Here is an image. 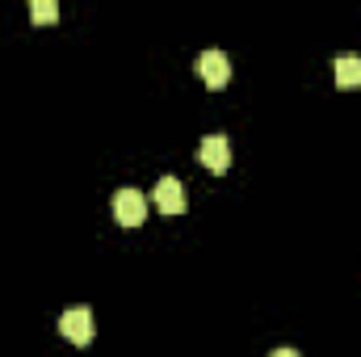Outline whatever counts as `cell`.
<instances>
[{"label": "cell", "instance_id": "4", "mask_svg": "<svg viewBox=\"0 0 361 357\" xmlns=\"http://www.w3.org/2000/svg\"><path fill=\"white\" fill-rule=\"evenodd\" d=\"M59 332H63L72 345H89L92 341V311L89 307H72V311H63Z\"/></svg>", "mask_w": 361, "mask_h": 357}, {"label": "cell", "instance_id": "2", "mask_svg": "<svg viewBox=\"0 0 361 357\" xmlns=\"http://www.w3.org/2000/svg\"><path fill=\"white\" fill-rule=\"evenodd\" d=\"M114 219H118L122 227H139V223L147 219V198H143L139 189H118V193H114Z\"/></svg>", "mask_w": 361, "mask_h": 357}, {"label": "cell", "instance_id": "5", "mask_svg": "<svg viewBox=\"0 0 361 357\" xmlns=\"http://www.w3.org/2000/svg\"><path fill=\"white\" fill-rule=\"evenodd\" d=\"M152 202L160 206V214H180V210H185V185H180L177 177H160Z\"/></svg>", "mask_w": 361, "mask_h": 357}, {"label": "cell", "instance_id": "1", "mask_svg": "<svg viewBox=\"0 0 361 357\" xmlns=\"http://www.w3.org/2000/svg\"><path fill=\"white\" fill-rule=\"evenodd\" d=\"M197 160H202V169H210L214 177H223L231 169V143H227V135H206L202 147H197Z\"/></svg>", "mask_w": 361, "mask_h": 357}, {"label": "cell", "instance_id": "7", "mask_svg": "<svg viewBox=\"0 0 361 357\" xmlns=\"http://www.w3.org/2000/svg\"><path fill=\"white\" fill-rule=\"evenodd\" d=\"M30 17H34L38 25H55V21H59V4H55V0H34V4H30Z\"/></svg>", "mask_w": 361, "mask_h": 357}, {"label": "cell", "instance_id": "6", "mask_svg": "<svg viewBox=\"0 0 361 357\" xmlns=\"http://www.w3.org/2000/svg\"><path fill=\"white\" fill-rule=\"evenodd\" d=\"M336 85L341 89H357L361 85V59L357 55H336Z\"/></svg>", "mask_w": 361, "mask_h": 357}, {"label": "cell", "instance_id": "8", "mask_svg": "<svg viewBox=\"0 0 361 357\" xmlns=\"http://www.w3.org/2000/svg\"><path fill=\"white\" fill-rule=\"evenodd\" d=\"M269 357H298V353H294V349H273Z\"/></svg>", "mask_w": 361, "mask_h": 357}, {"label": "cell", "instance_id": "3", "mask_svg": "<svg viewBox=\"0 0 361 357\" xmlns=\"http://www.w3.org/2000/svg\"><path fill=\"white\" fill-rule=\"evenodd\" d=\"M197 72H202V80H206L210 89H223V85L231 80V59H227L223 51H202V55H197Z\"/></svg>", "mask_w": 361, "mask_h": 357}]
</instances>
